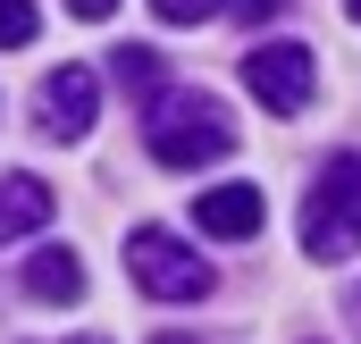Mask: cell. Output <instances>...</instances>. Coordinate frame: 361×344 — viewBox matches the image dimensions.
Returning <instances> with one entry per match:
<instances>
[{
  "label": "cell",
  "instance_id": "16",
  "mask_svg": "<svg viewBox=\"0 0 361 344\" xmlns=\"http://www.w3.org/2000/svg\"><path fill=\"white\" fill-rule=\"evenodd\" d=\"M152 344H193V336H152Z\"/></svg>",
  "mask_w": 361,
  "mask_h": 344
},
{
  "label": "cell",
  "instance_id": "2",
  "mask_svg": "<svg viewBox=\"0 0 361 344\" xmlns=\"http://www.w3.org/2000/svg\"><path fill=\"white\" fill-rule=\"evenodd\" d=\"M302 252L328 269L361 252V152H336L319 168V185L302 193Z\"/></svg>",
  "mask_w": 361,
  "mask_h": 344
},
{
  "label": "cell",
  "instance_id": "14",
  "mask_svg": "<svg viewBox=\"0 0 361 344\" xmlns=\"http://www.w3.org/2000/svg\"><path fill=\"white\" fill-rule=\"evenodd\" d=\"M345 328H353V336H361V285H353V294H345Z\"/></svg>",
  "mask_w": 361,
  "mask_h": 344
},
{
  "label": "cell",
  "instance_id": "6",
  "mask_svg": "<svg viewBox=\"0 0 361 344\" xmlns=\"http://www.w3.org/2000/svg\"><path fill=\"white\" fill-rule=\"evenodd\" d=\"M261 219H269L261 185H210V193L193 202V227H202V235H219V244H244V235H261Z\"/></svg>",
  "mask_w": 361,
  "mask_h": 344
},
{
  "label": "cell",
  "instance_id": "12",
  "mask_svg": "<svg viewBox=\"0 0 361 344\" xmlns=\"http://www.w3.org/2000/svg\"><path fill=\"white\" fill-rule=\"evenodd\" d=\"M227 8H235L244 25H261V17H277V8H286V0H227Z\"/></svg>",
  "mask_w": 361,
  "mask_h": 344
},
{
  "label": "cell",
  "instance_id": "9",
  "mask_svg": "<svg viewBox=\"0 0 361 344\" xmlns=\"http://www.w3.org/2000/svg\"><path fill=\"white\" fill-rule=\"evenodd\" d=\"M118 85L152 101V92H160V51H143V42H118Z\"/></svg>",
  "mask_w": 361,
  "mask_h": 344
},
{
  "label": "cell",
  "instance_id": "13",
  "mask_svg": "<svg viewBox=\"0 0 361 344\" xmlns=\"http://www.w3.org/2000/svg\"><path fill=\"white\" fill-rule=\"evenodd\" d=\"M68 17H85V25H101V17H118V0H68Z\"/></svg>",
  "mask_w": 361,
  "mask_h": 344
},
{
  "label": "cell",
  "instance_id": "10",
  "mask_svg": "<svg viewBox=\"0 0 361 344\" xmlns=\"http://www.w3.org/2000/svg\"><path fill=\"white\" fill-rule=\"evenodd\" d=\"M34 34H42V8L34 0H0V51H25Z\"/></svg>",
  "mask_w": 361,
  "mask_h": 344
},
{
  "label": "cell",
  "instance_id": "4",
  "mask_svg": "<svg viewBox=\"0 0 361 344\" xmlns=\"http://www.w3.org/2000/svg\"><path fill=\"white\" fill-rule=\"evenodd\" d=\"M244 85H252V101H261V109L294 118V109L319 92V59H311L302 42H261V51H244Z\"/></svg>",
  "mask_w": 361,
  "mask_h": 344
},
{
  "label": "cell",
  "instance_id": "7",
  "mask_svg": "<svg viewBox=\"0 0 361 344\" xmlns=\"http://www.w3.org/2000/svg\"><path fill=\"white\" fill-rule=\"evenodd\" d=\"M25 294H34V302H76V294H85V260L68 252V244L25 252Z\"/></svg>",
  "mask_w": 361,
  "mask_h": 344
},
{
  "label": "cell",
  "instance_id": "11",
  "mask_svg": "<svg viewBox=\"0 0 361 344\" xmlns=\"http://www.w3.org/2000/svg\"><path fill=\"white\" fill-rule=\"evenodd\" d=\"M227 0H152V17L160 25H202V17H219Z\"/></svg>",
  "mask_w": 361,
  "mask_h": 344
},
{
  "label": "cell",
  "instance_id": "17",
  "mask_svg": "<svg viewBox=\"0 0 361 344\" xmlns=\"http://www.w3.org/2000/svg\"><path fill=\"white\" fill-rule=\"evenodd\" d=\"M68 344H109V336H68Z\"/></svg>",
  "mask_w": 361,
  "mask_h": 344
},
{
  "label": "cell",
  "instance_id": "8",
  "mask_svg": "<svg viewBox=\"0 0 361 344\" xmlns=\"http://www.w3.org/2000/svg\"><path fill=\"white\" fill-rule=\"evenodd\" d=\"M42 219H51V185L42 176H0V244L34 235Z\"/></svg>",
  "mask_w": 361,
  "mask_h": 344
},
{
  "label": "cell",
  "instance_id": "1",
  "mask_svg": "<svg viewBox=\"0 0 361 344\" xmlns=\"http://www.w3.org/2000/svg\"><path fill=\"white\" fill-rule=\"evenodd\" d=\"M143 143H152L160 168H210V160L235 152V118H227L210 92H169L160 85L143 101Z\"/></svg>",
  "mask_w": 361,
  "mask_h": 344
},
{
  "label": "cell",
  "instance_id": "15",
  "mask_svg": "<svg viewBox=\"0 0 361 344\" xmlns=\"http://www.w3.org/2000/svg\"><path fill=\"white\" fill-rule=\"evenodd\" d=\"M345 17H353V25H361V0H345Z\"/></svg>",
  "mask_w": 361,
  "mask_h": 344
},
{
  "label": "cell",
  "instance_id": "5",
  "mask_svg": "<svg viewBox=\"0 0 361 344\" xmlns=\"http://www.w3.org/2000/svg\"><path fill=\"white\" fill-rule=\"evenodd\" d=\"M92 118H101V85H92V68H51L42 92H34V126H42L51 143H85Z\"/></svg>",
  "mask_w": 361,
  "mask_h": 344
},
{
  "label": "cell",
  "instance_id": "3",
  "mask_svg": "<svg viewBox=\"0 0 361 344\" xmlns=\"http://www.w3.org/2000/svg\"><path fill=\"white\" fill-rule=\"evenodd\" d=\"M126 277H135L152 302H202V294L219 285V269L202 252H185V235H169V227H135V235H126Z\"/></svg>",
  "mask_w": 361,
  "mask_h": 344
}]
</instances>
